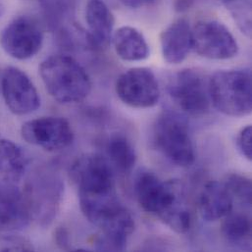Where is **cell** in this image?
Instances as JSON below:
<instances>
[{
    "instance_id": "cell-16",
    "label": "cell",
    "mask_w": 252,
    "mask_h": 252,
    "mask_svg": "<svg viewBox=\"0 0 252 252\" xmlns=\"http://www.w3.org/2000/svg\"><path fill=\"white\" fill-rule=\"evenodd\" d=\"M234 198L224 182L212 181L205 185L199 197V213L207 222H214L228 215Z\"/></svg>"
},
{
    "instance_id": "cell-1",
    "label": "cell",
    "mask_w": 252,
    "mask_h": 252,
    "mask_svg": "<svg viewBox=\"0 0 252 252\" xmlns=\"http://www.w3.org/2000/svg\"><path fill=\"white\" fill-rule=\"evenodd\" d=\"M71 175L78 188L81 210L94 226L97 227L122 205L116 192L113 170L100 154L80 156L71 168Z\"/></svg>"
},
{
    "instance_id": "cell-12",
    "label": "cell",
    "mask_w": 252,
    "mask_h": 252,
    "mask_svg": "<svg viewBox=\"0 0 252 252\" xmlns=\"http://www.w3.org/2000/svg\"><path fill=\"white\" fill-rule=\"evenodd\" d=\"M1 92L9 110L23 116L40 107V97L28 75L16 67H8L1 77Z\"/></svg>"
},
{
    "instance_id": "cell-18",
    "label": "cell",
    "mask_w": 252,
    "mask_h": 252,
    "mask_svg": "<svg viewBox=\"0 0 252 252\" xmlns=\"http://www.w3.org/2000/svg\"><path fill=\"white\" fill-rule=\"evenodd\" d=\"M29 157L26 151L9 139H0V177L3 181L17 183L26 174Z\"/></svg>"
},
{
    "instance_id": "cell-4",
    "label": "cell",
    "mask_w": 252,
    "mask_h": 252,
    "mask_svg": "<svg viewBox=\"0 0 252 252\" xmlns=\"http://www.w3.org/2000/svg\"><path fill=\"white\" fill-rule=\"evenodd\" d=\"M23 192L32 220L49 226L58 214L64 192L60 174L52 167L36 168L27 178Z\"/></svg>"
},
{
    "instance_id": "cell-5",
    "label": "cell",
    "mask_w": 252,
    "mask_h": 252,
    "mask_svg": "<svg viewBox=\"0 0 252 252\" xmlns=\"http://www.w3.org/2000/svg\"><path fill=\"white\" fill-rule=\"evenodd\" d=\"M211 104L230 117H245L252 111V73L249 69L221 70L209 79Z\"/></svg>"
},
{
    "instance_id": "cell-26",
    "label": "cell",
    "mask_w": 252,
    "mask_h": 252,
    "mask_svg": "<svg viewBox=\"0 0 252 252\" xmlns=\"http://www.w3.org/2000/svg\"><path fill=\"white\" fill-rule=\"evenodd\" d=\"M120 1L126 7H129L132 9L147 7L156 2V0H120Z\"/></svg>"
},
{
    "instance_id": "cell-22",
    "label": "cell",
    "mask_w": 252,
    "mask_h": 252,
    "mask_svg": "<svg viewBox=\"0 0 252 252\" xmlns=\"http://www.w3.org/2000/svg\"><path fill=\"white\" fill-rule=\"evenodd\" d=\"M229 10L240 31L252 35V0H220Z\"/></svg>"
},
{
    "instance_id": "cell-21",
    "label": "cell",
    "mask_w": 252,
    "mask_h": 252,
    "mask_svg": "<svg viewBox=\"0 0 252 252\" xmlns=\"http://www.w3.org/2000/svg\"><path fill=\"white\" fill-rule=\"evenodd\" d=\"M39 3L49 27L58 29L69 24L75 13L77 0H35Z\"/></svg>"
},
{
    "instance_id": "cell-7",
    "label": "cell",
    "mask_w": 252,
    "mask_h": 252,
    "mask_svg": "<svg viewBox=\"0 0 252 252\" xmlns=\"http://www.w3.org/2000/svg\"><path fill=\"white\" fill-rule=\"evenodd\" d=\"M168 92L175 104L189 115H203L210 108L209 79L196 69H184L176 73Z\"/></svg>"
},
{
    "instance_id": "cell-28",
    "label": "cell",
    "mask_w": 252,
    "mask_h": 252,
    "mask_svg": "<svg viewBox=\"0 0 252 252\" xmlns=\"http://www.w3.org/2000/svg\"><path fill=\"white\" fill-rule=\"evenodd\" d=\"M3 13H4V7H3V5H2V3H1V1H0V18L2 17Z\"/></svg>"
},
{
    "instance_id": "cell-20",
    "label": "cell",
    "mask_w": 252,
    "mask_h": 252,
    "mask_svg": "<svg viewBox=\"0 0 252 252\" xmlns=\"http://www.w3.org/2000/svg\"><path fill=\"white\" fill-rule=\"evenodd\" d=\"M107 152L111 162L122 172H129L136 162L134 147L123 134H114L109 138Z\"/></svg>"
},
{
    "instance_id": "cell-14",
    "label": "cell",
    "mask_w": 252,
    "mask_h": 252,
    "mask_svg": "<svg viewBox=\"0 0 252 252\" xmlns=\"http://www.w3.org/2000/svg\"><path fill=\"white\" fill-rule=\"evenodd\" d=\"M89 44L95 49L106 48L112 40L115 18L103 0H89L86 8Z\"/></svg>"
},
{
    "instance_id": "cell-23",
    "label": "cell",
    "mask_w": 252,
    "mask_h": 252,
    "mask_svg": "<svg viewBox=\"0 0 252 252\" xmlns=\"http://www.w3.org/2000/svg\"><path fill=\"white\" fill-rule=\"evenodd\" d=\"M234 199L251 208L252 204V180L241 174H230L224 181Z\"/></svg>"
},
{
    "instance_id": "cell-25",
    "label": "cell",
    "mask_w": 252,
    "mask_h": 252,
    "mask_svg": "<svg viewBox=\"0 0 252 252\" xmlns=\"http://www.w3.org/2000/svg\"><path fill=\"white\" fill-rule=\"evenodd\" d=\"M237 146L248 160L252 159V126L251 125L245 126L241 129L237 136Z\"/></svg>"
},
{
    "instance_id": "cell-11",
    "label": "cell",
    "mask_w": 252,
    "mask_h": 252,
    "mask_svg": "<svg viewBox=\"0 0 252 252\" xmlns=\"http://www.w3.org/2000/svg\"><path fill=\"white\" fill-rule=\"evenodd\" d=\"M21 133L28 143L51 152L64 150L74 140L70 123L64 118L54 116L26 122L21 127Z\"/></svg>"
},
{
    "instance_id": "cell-2",
    "label": "cell",
    "mask_w": 252,
    "mask_h": 252,
    "mask_svg": "<svg viewBox=\"0 0 252 252\" xmlns=\"http://www.w3.org/2000/svg\"><path fill=\"white\" fill-rule=\"evenodd\" d=\"M134 193L145 212L158 217L173 231L184 232L190 227L192 213L180 182L161 181L153 173L142 172L135 180Z\"/></svg>"
},
{
    "instance_id": "cell-15",
    "label": "cell",
    "mask_w": 252,
    "mask_h": 252,
    "mask_svg": "<svg viewBox=\"0 0 252 252\" xmlns=\"http://www.w3.org/2000/svg\"><path fill=\"white\" fill-rule=\"evenodd\" d=\"M163 58L170 64L185 61L192 49L191 27L187 19L180 18L170 24L160 35Z\"/></svg>"
},
{
    "instance_id": "cell-3",
    "label": "cell",
    "mask_w": 252,
    "mask_h": 252,
    "mask_svg": "<svg viewBox=\"0 0 252 252\" xmlns=\"http://www.w3.org/2000/svg\"><path fill=\"white\" fill-rule=\"evenodd\" d=\"M39 75L48 94L59 103L84 101L92 92V81L85 68L73 57L52 55L39 66Z\"/></svg>"
},
{
    "instance_id": "cell-6",
    "label": "cell",
    "mask_w": 252,
    "mask_h": 252,
    "mask_svg": "<svg viewBox=\"0 0 252 252\" xmlns=\"http://www.w3.org/2000/svg\"><path fill=\"white\" fill-rule=\"evenodd\" d=\"M152 133L156 149L171 163L180 167L193 164L194 148L185 116L171 110L162 112L154 123Z\"/></svg>"
},
{
    "instance_id": "cell-17",
    "label": "cell",
    "mask_w": 252,
    "mask_h": 252,
    "mask_svg": "<svg viewBox=\"0 0 252 252\" xmlns=\"http://www.w3.org/2000/svg\"><path fill=\"white\" fill-rule=\"evenodd\" d=\"M117 55L124 61L136 62L149 56V45L140 31L133 27L119 28L112 36Z\"/></svg>"
},
{
    "instance_id": "cell-24",
    "label": "cell",
    "mask_w": 252,
    "mask_h": 252,
    "mask_svg": "<svg viewBox=\"0 0 252 252\" xmlns=\"http://www.w3.org/2000/svg\"><path fill=\"white\" fill-rule=\"evenodd\" d=\"M32 246L25 238L15 235H0V252H31Z\"/></svg>"
},
{
    "instance_id": "cell-9",
    "label": "cell",
    "mask_w": 252,
    "mask_h": 252,
    "mask_svg": "<svg viewBox=\"0 0 252 252\" xmlns=\"http://www.w3.org/2000/svg\"><path fill=\"white\" fill-rule=\"evenodd\" d=\"M115 90L123 103L138 109L155 106L161 95L154 73L144 67L132 68L121 74L117 79Z\"/></svg>"
},
{
    "instance_id": "cell-13",
    "label": "cell",
    "mask_w": 252,
    "mask_h": 252,
    "mask_svg": "<svg viewBox=\"0 0 252 252\" xmlns=\"http://www.w3.org/2000/svg\"><path fill=\"white\" fill-rule=\"evenodd\" d=\"M32 221L24 192L16 183L0 182V230L19 232L26 229Z\"/></svg>"
},
{
    "instance_id": "cell-27",
    "label": "cell",
    "mask_w": 252,
    "mask_h": 252,
    "mask_svg": "<svg viewBox=\"0 0 252 252\" xmlns=\"http://www.w3.org/2000/svg\"><path fill=\"white\" fill-rule=\"evenodd\" d=\"M193 0H176L175 7L178 11H185L191 7Z\"/></svg>"
},
{
    "instance_id": "cell-19",
    "label": "cell",
    "mask_w": 252,
    "mask_h": 252,
    "mask_svg": "<svg viewBox=\"0 0 252 252\" xmlns=\"http://www.w3.org/2000/svg\"><path fill=\"white\" fill-rule=\"evenodd\" d=\"M221 232L227 242L244 248L252 241V220L245 213L232 211L224 217Z\"/></svg>"
},
{
    "instance_id": "cell-8",
    "label": "cell",
    "mask_w": 252,
    "mask_h": 252,
    "mask_svg": "<svg viewBox=\"0 0 252 252\" xmlns=\"http://www.w3.org/2000/svg\"><path fill=\"white\" fill-rule=\"evenodd\" d=\"M192 49L200 56L227 60L237 56L238 42L230 30L215 20H202L191 28Z\"/></svg>"
},
{
    "instance_id": "cell-10",
    "label": "cell",
    "mask_w": 252,
    "mask_h": 252,
    "mask_svg": "<svg viewBox=\"0 0 252 252\" xmlns=\"http://www.w3.org/2000/svg\"><path fill=\"white\" fill-rule=\"evenodd\" d=\"M43 32L38 23L28 16L14 19L5 27L0 35L3 50L12 58L27 60L41 49Z\"/></svg>"
}]
</instances>
